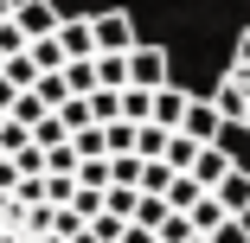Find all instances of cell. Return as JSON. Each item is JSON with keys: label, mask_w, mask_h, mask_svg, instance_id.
I'll return each instance as SVG.
<instances>
[{"label": "cell", "mask_w": 250, "mask_h": 243, "mask_svg": "<svg viewBox=\"0 0 250 243\" xmlns=\"http://www.w3.org/2000/svg\"><path fill=\"white\" fill-rule=\"evenodd\" d=\"M212 103H218L225 122H237V128L250 134V26L237 32V52H231V64H225V77H218V90H212Z\"/></svg>", "instance_id": "1"}, {"label": "cell", "mask_w": 250, "mask_h": 243, "mask_svg": "<svg viewBox=\"0 0 250 243\" xmlns=\"http://www.w3.org/2000/svg\"><path fill=\"white\" fill-rule=\"evenodd\" d=\"M90 45H96V58H128L135 52V13L109 7V13H90Z\"/></svg>", "instance_id": "2"}, {"label": "cell", "mask_w": 250, "mask_h": 243, "mask_svg": "<svg viewBox=\"0 0 250 243\" xmlns=\"http://www.w3.org/2000/svg\"><path fill=\"white\" fill-rule=\"evenodd\" d=\"M122 64H128V90H147V96H154V90L173 83V77H167V52H161V45H147V38L135 45Z\"/></svg>", "instance_id": "3"}, {"label": "cell", "mask_w": 250, "mask_h": 243, "mask_svg": "<svg viewBox=\"0 0 250 243\" xmlns=\"http://www.w3.org/2000/svg\"><path fill=\"white\" fill-rule=\"evenodd\" d=\"M218 128H225V115H218V103H212V96H186L180 141H192V148H212V141H218Z\"/></svg>", "instance_id": "4"}, {"label": "cell", "mask_w": 250, "mask_h": 243, "mask_svg": "<svg viewBox=\"0 0 250 243\" xmlns=\"http://www.w3.org/2000/svg\"><path fill=\"white\" fill-rule=\"evenodd\" d=\"M58 19H64V13L52 7V0H13V26L26 32V45H32V38H52Z\"/></svg>", "instance_id": "5"}, {"label": "cell", "mask_w": 250, "mask_h": 243, "mask_svg": "<svg viewBox=\"0 0 250 243\" xmlns=\"http://www.w3.org/2000/svg\"><path fill=\"white\" fill-rule=\"evenodd\" d=\"M206 199H212L225 218H250V173H244V167H231V173L206 192Z\"/></svg>", "instance_id": "6"}, {"label": "cell", "mask_w": 250, "mask_h": 243, "mask_svg": "<svg viewBox=\"0 0 250 243\" xmlns=\"http://www.w3.org/2000/svg\"><path fill=\"white\" fill-rule=\"evenodd\" d=\"M58 52H64V64H90L96 58V45H90V13H77V19H58Z\"/></svg>", "instance_id": "7"}, {"label": "cell", "mask_w": 250, "mask_h": 243, "mask_svg": "<svg viewBox=\"0 0 250 243\" xmlns=\"http://www.w3.org/2000/svg\"><path fill=\"white\" fill-rule=\"evenodd\" d=\"M231 167H237V160H231L225 148H199V154H192V167H186V179H192L199 192H212V186H218Z\"/></svg>", "instance_id": "8"}, {"label": "cell", "mask_w": 250, "mask_h": 243, "mask_svg": "<svg viewBox=\"0 0 250 243\" xmlns=\"http://www.w3.org/2000/svg\"><path fill=\"white\" fill-rule=\"evenodd\" d=\"M180 115H186V90H154V109H147V128H161V134H180Z\"/></svg>", "instance_id": "9"}, {"label": "cell", "mask_w": 250, "mask_h": 243, "mask_svg": "<svg viewBox=\"0 0 250 243\" xmlns=\"http://www.w3.org/2000/svg\"><path fill=\"white\" fill-rule=\"evenodd\" d=\"M167 218H173V211H167V199H147V192H135V211H128V224H135V230H147V237H154Z\"/></svg>", "instance_id": "10"}, {"label": "cell", "mask_w": 250, "mask_h": 243, "mask_svg": "<svg viewBox=\"0 0 250 243\" xmlns=\"http://www.w3.org/2000/svg\"><path fill=\"white\" fill-rule=\"evenodd\" d=\"M26 64H32L39 77H58V71H64V52H58V38H32V45H26Z\"/></svg>", "instance_id": "11"}, {"label": "cell", "mask_w": 250, "mask_h": 243, "mask_svg": "<svg viewBox=\"0 0 250 243\" xmlns=\"http://www.w3.org/2000/svg\"><path fill=\"white\" fill-rule=\"evenodd\" d=\"M180 173L167 167V160H141V179H135V192H147V199H167V186H173Z\"/></svg>", "instance_id": "12"}, {"label": "cell", "mask_w": 250, "mask_h": 243, "mask_svg": "<svg viewBox=\"0 0 250 243\" xmlns=\"http://www.w3.org/2000/svg\"><path fill=\"white\" fill-rule=\"evenodd\" d=\"M90 71H96V90H109V96L128 90V64L122 58H90Z\"/></svg>", "instance_id": "13"}, {"label": "cell", "mask_w": 250, "mask_h": 243, "mask_svg": "<svg viewBox=\"0 0 250 243\" xmlns=\"http://www.w3.org/2000/svg\"><path fill=\"white\" fill-rule=\"evenodd\" d=\"M7 122H13V128H26V134H32V128L45 122V109H39V96H32V90H26V96H13V109H7Z\"/></svg>", "instance_id": "14"}, {"label": "cell", "mask_w": 250, "mask_h": 243, "mask_svg": "<svg viewBox=\"0 0 250 243\" xmlns=\"http://www.w3.org/2000/svg\"><path fill=\"white\" fill-rule=\"evenodd\" d=\"M167 141H173V134H161V128H147V122H141V128H135V160H161V154H167Z\"/></svg>", "instance_id": "15"}, {"label": "cell", "mask_w": 250, "mask_h": 243, "mask_svg": "<svg viewBox=\"0 0 250 243\" xmlns=\"http://www.w3.org/2000/svg\"><path fill=\"white\" fill-rule=\"evenodd\" d=\"M147 109H154V96H147V90H122V122H128V128H141Z\"/></svg>", "instance_id": "16"}, {"label": "cell", "mask_w": 250, "mask_h": 243, "mask_svg": "<svg viewBox=\"0 0 250 243\" xmlns=\"http://www.w3.org/2000/svg\"><path fill=\"white\" fill-rule=\"evenodd\" d=\"M103 148H109V160H116V154H135V128H128V122H109V128H103Z\"/></svg>", "instance_id": "17"}, {"label": "cell", "mask_w": 250, "mask_h": 243, "mask_svg": "<svg viewBox=\"0 0 250 243\" xmlns=\"http://www.w3.org/2000/svg\"><path fill=\"white\" fill-rule=\"evenodd\" d=\"M135 179H141V160H135V154H116V160H109V186H128V192H135Z\"/></svg>", "instance_id": "18"}, {"label": "cell", "mask_w": 250, "mask_h": 243, "mask_svg": "<svg viewBox=\"0 0 250 243\" xmlns=\"http://www.w3.org/2000/svg\"><path fill=\"white\" fill-rule=\"evenodd\" d=\"M206 243H250V224H244V218H225V224H218Z\"/></svg>", "instance_id": "19"}, {"label": "cell", "mask_w": 250, "mask_h": 243, "mask_svg": "<svg viewBox=\"0 0 250 243\" xmlns=\"http://www.w3.org/2000/svg\"><path fill=\"white\" fill-rule=\"evenodd\" d=\"M20 52H26V32L7 19V26H0V64H7V58H20Z\"/></svg>", "instance_id": "20"}, {"label": "cell", "mask_w": 250, "mask_h": 243, "mask_svg": "<svg viewBox=\"0 0 250 243\" xmlns=\"http://www.w3.org/2000/svg\"><path fill=\"white\" fill-rule=\"evenodd\" d=\"M13 192H20V173H13L7 160H0V199H13Z\"/></svg>", "instance_id": "21"}, {"label": "cell", "mask_w": 250, "mask_h": 243, "mask_svg": "<svg viewBox=\"0 0 250 243\" xmlns=\"http://www.w3.org/2000/svg\"><path fill=\"white\" fill-rule=\"evenodd\" d=\"M7 19H13V0H0V26H7Z\"/></svg>", "instance_id": "22"}]
</instances>
